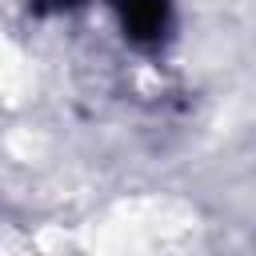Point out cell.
<instances>
[{
	"mask_svg": "<svg viewBox=\"0 0 256 256\" xmlns=\"http://www.w3.org/2000/svg\"><path fill=\"white\" fill-rule=\"evenodd\" d=\"M116 12H120L124 32L140 44L160 40L168 28V0H116Z\"/></svg>",
	"mask_w": 256,
	"mask_h": 256,
	"instance_id": "cell-1",
	"label": "cell"
}]
</instances>
